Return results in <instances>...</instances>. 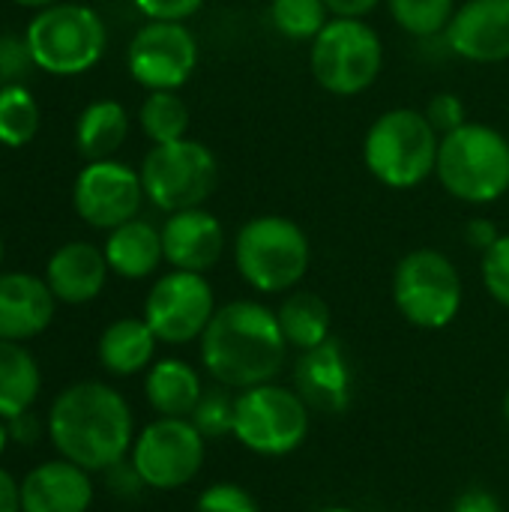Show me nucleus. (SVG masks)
I'll return each mask as SVG.
<instances>
[{
    "label": "nucleus",
    "instance_id": "nucleus-28",
    "mask_svg": "<svg viewBox=\"0 0 509 512\" xmlns=\"http://www.w3.org/2000/svg\"><path fill=\"white\" fill-rule=\"evenodd\" d=\"M39 132V105L24 84L0 87V144L24 147Z\"/></svg>",
    "mask_w": 509,
    "mask_h": 512
},
{
    "label": "nucleus",
    "instance_id": "nucleus-23",
    "mask_svg": "<svg viewBox=\"0 0 509 512\" xmlns=\"http://www.w3.org/2000/svg\"><path fill=\"white\" fill-rule=\"evenodd\" d=\"M204 387L198 372L183 360H159L150 366L144 381V396L159 417H192Z\"/></svg>",
    "mask_w": 509,
    "mask_h": 512
},
{
    "label": "nucleus",
    "instance_id": "nucleus-11",
    "mask_svg": "<svg viewBox=\"0 0 509 512\" xmlns=\"http://www.w3.org/2000/svg\"><path fill=\"white\" fill-rule=\"evenodd\" d=\"M129 459L147 489L171 492L198 477L204 465V435L186 417H159L138 432Z\"/></svg>",
    "mask_w": 509,
    "mask_h": 512
},
{
    "label": "nucleus",
    "instance_id": "nucleus-32",
    "mask_svg": "<svg viewBox=\"0 0 509 512\" xmlns=\"http://www.w3.org/2000/svg\"><path fill=\"white\" fill-rule=\"evenodd\" d=\"M36 66L27 36H0V87L24 84L30 69Z\"/></svg>",
    "mask_w": 509,
    "mask_h": 512
},
{
    "label": "nucleus",
    "instance_id": "nucleus-31",
    "mask_svg": "<svg viewBox=\"0 0 509 512\" xmlns=\"http://www.w3.org/2000/svg\"><path fill=\"white\" fill-rule=\"evenodd\" d=\"M234 414H237V396H231V387L219 384L201 393L189 420L204 435V441H216L234 435Z\"/></svg>",
    "mask_w": 509,
    "mask_h": 512
},
{
    "label": "nucleus",
    "instance_id": "nucleus-47",
    "mask_svg": "<svg viewBox=\"0 0 509 512\" xmlns=\"http://www.w3.org/2000/svg\"><path fill=\"white\" fill-rule=\"evenodd\" d=\"M0 261H3V240H0Z\"/></svg>",
    "mask_w": 509,
    "mask_h": 512
},
{
    "label": "nucleus",
    "instance_id": "nucleus-43",
    "mask_svg": "<svg viewBox=\"0 0 509 512\" xmlns=\"http://www.w3.org/2000/svg\"><path fill=\"white\" fill-rule=\"evenodd\" d=\"M15 3H21V6H36V9H45V6H51V3H60V0H15Z\"/></svg>",
    "mask_w": 509,
    "mask_h": 512
},
{
    "label": "nucleus",
    "instance_id": "nucleus-10",
    "mask_svg": "<svg viewBox=\"0 0 509 512\" xmlns=\"http://www.w3.org/2000/svg\"><path fill=\"white\" fill-rule=\"evenodd\" d=\"M312 408L297 390L258 384L240 390L234 414V438L258 456H288L309 435Z\"/></svg>",
    "mask_w": 509,
    "mask_h": 512
},
{
    "label": "nucleus",
    "instance_id": "nucleus-8",
    "mask_svg": "<svg viewBox=\"0 0 509 512\" xmlns=\"http://www.w3.org/2000/svg\"><path fill=\"white\" fill-rule=\"evenodd\" d=\"M141 183L144 195L171 216L201 207L213 195L219 183V162L213 150L195 138L153 144L141 162Z\"/></svg>",
    "mask_w": 509,
    "mask_h": 512
},
{
    "label": "nucleus",
    "instance_id": "nucleus-27",
    "mask_svg": "<svg viewBox=\"0 0 509 512\" xmlns=\"http://www.w3.org/2000/svg\"><path fill=\"white\" fill-rule=\"evenodd\" d=\"M138 123L153 144H171L189 132V108L174 90H150L141 102Z\"/></svg>",
    "mask_w": 509,
    "mask_h": 512
},
{
    "label": "nucleus",
    "instance_id": "nucleus-15",
    "mask_svg": "<svg viewBox=\"0 0 509 512\" xmlns=\"http://www.w3.org/2000/svg\"><path fill=\"white\" fill-rule=\"evenodd\" d=\"M444 39L462 60L504 63L509 60V0H465Z\"/></svg>",
    "mask_w": 509,
    "mask_h": 512
},
{
    "label": "nucleus",
    "instance_id": "nucleus-9",
    "mask_svg": "<svg viewBox=\"0 0 509 512\" xmlns=\"http://www.w3.org/2000/svg\"><path fill=\"white\" fill-rule=\"evenodd\" d=\"M393 300L402 318L420 330H444L462 309L456 264L438 249L408 252L393 273Z\"/></svg>",
    "mask_w": 509,
    "mask_h": 512
},
{
    "label": "nucleus",
    "instance_id": "nucleus-1",
    "mask_svg": "<svg viewBox=\"0 0 509 512\" xmlns=\"http://www.w3.org/2000/svg\"><path fill=\"white\" fill-rule=\"evenodd\" d=\"M45 432L60 459L102 474L126 459L135 444L129 402L102 381H78L57 393L48 408Z\"/></svg>",
    "mask_w": 509,
    "mask_h": 512
},
{
    "label": "nucleus",
    "instance_id": "nucleus-6",
    "mask_svg": "<svg viewBox=\"0 0 509 512\" xmlns=\"http://www.w3.org/2000/svg\"><path fill=\"white\" fill-rule=\"evenodd\" d=\"M33 60L48 75H81L105 54V21L81 3H51L27 24Z\"/></svg>",
    "mask_w": 509,
    "mask_h": 512
},
{
    "label": "nucleus",
    "instance_id": "nucleus-25",
    "mask_svg": "<svg viewBox=\"0 0 509 512\" xmlns=\"http://www.w3.org/2000/svg\"><path fill=\"white\" fill-rule=\"evenodd\" d=\"M126 135H129V114L114 99L90 102L75 126V144L87 162L111 159L123 147Z\"/></svg>",
    "mask_w": 509,
    "mask_h": 512
},
{
    "label": "nucleus",
    "instance_id": "nucleus-46",
    "mask_svg": "<svg viewBox=\"0 0 509 512\" xmlns=\"http://www.w3.org/2000/svg\"><path fill=\"white\" fill-rule=\"evenodd\" d=\"M504 414H507V423H509V393H507V399H504Z\"/></svg>",
    "mask_w": 509,
    "mask_h": 512
},
{
    "label": "nucleus",
    "instance_id": "nucleus-18",
    "mask_svg": "<svg viewBox=\"0 0 509 512\" xmlns=\"http://www.w3.org/2000/svg\"><path fill=\"white\" fill-rule=\"evenodd\" d=\"M57 297L33 273H0V339L30 342L54 321Z\"/></svg>",
    "mask_w": 509,
    "mask_h": 512
},
{
    "label": "nucleus",
    "instance_id": "nucleus-16",
    "mask_svg": "<svg viewBox=\"0 0 509 512\" xmlns=\"http://www.w3.org/2000/svg\"><path fill=\"white\" fill-rule=\"evenodd\" d=\"M294 390L312 411L321 414H342L354 396V375L351 363L336 339L321 342L318 348L300 351L294 369Z\"/></svg>",
    "mask_w": 509,
    "mask_h": 512
},
{
    "label": "nucleus",
    "instance_id": "nucleus-19",
    "mask_svg": "<svg viewBox=\"0 0 509 512\" xmlns=\"http://www.w3.org/2000/svg\"><path fill=\"white\" fill-rule=\"evenodd\" d=\"M93 504L90 471L54 459L21 480V512H87Z\"/></svg>",
    "mask_w": 509,
    "mask_h": 512
},
{
    "label": "nucleus",
    "instance_id": "nucleus-33",
    "mask_svg": "<svg viewBox=\"0 0 509 512\" xmlns=\"http://www.w3.org/2000/svg\"><path fill=\"white\" fill-rule=\"evenodd\" d=\"M483 282L486 291L509 309V234H501L498 243L483 252Z\"/></svg>",
    "mask_w": 509,
    "mask_h": 512
},
{
    "label": "nucleus",
    "instance_id": "nucleus-44",
    "mask_svg": "<svg viewBox=\"0 0 509 512\" xmlns=\"http://www.w3.org/2000/svg\"><path fill=\"white\" fill-rule=\"evenodd\" d=\"M6 444H9V432H6V420H0V456L6 450Z\"/></svg>",
    "mask_w": 509,
    "mask_h": 512
},
{
    "label": "nucleus",
    "instance_id": "nucleus-3",
    "mask_svg": "<svg viewBox=\"0 0 509 512\" xmlns=\"http://www.w3.org/2000/svg\"><path fill=\"white\" fill-rule=\"evenodd\" d=\"M441 135L423 111H384L366 132L363 162L369 174L390 189H414L435 174Z\"/></svg>",
    "mask_w": 509,
    "mask_h": 512
},
{
    "label": "nucleus",
    "instance_id": "nucleus-36",
    "mask_svg": "<svg viewBox=\"0 0 509 512\" xmlns=\"http://www.w3.org/2000/svg\"><path fill=\"white\" fill-rule=\"evenodd\" d=\"M102 480H105V489L114 498H120V501H138L141 492L147 489V483L141 480V474L132 465V459H120L111 468H105L102 471Z\"/></svg>",
    "mask_w": 509,
    "mask_h": 512
},
{
    "label": "nucleus",
    "instance_id": "nucleus-35",
    "mask_svg": "<svg viewBox=\"0 0 509 512\" xmlns=\"http://www.w3.org/2000/svg\"><path fill=\"white\" fill-rule=\"evenodd\" d=\"M423 114H426V120L435 126V132H438L441 138L450 135V132H456L459 126L468 123V117H465V102H462L456 93H438V96H432Z\"/></svg>",
    "mask_w": 509,
    "mask_h": 512
},
{
    "label": "nucleus",
    "instance_id": "nucleus-26",
    "mask_svg": "<svg viewBox=\"0 0 509 512\" xmlns=\"http://www.w3.org/2000/svg\"><path fill=\"white\" fill-rule=\"evenodd\" d=\"M276 318H279L288 348L309 351L330 339V324H333L330 306L318 294L297 291V294L285 297V303L276 309Z\"/></svg>",
    "mask_w": 509,
    "mask_h": 512
},
{
    "label": "nucleus",
    "instance_id": "nucleus-34",
    "mask_svg": "<svg viewBox=\"0 0 509 512\" xmlns=\"http://www.w3.org/2000/svg\"><path fill=\"white\" fill-rule=\"evenodd\" d=\"M195 512H258L255 498L237 483H216L201 492Z\"/></svg>",
    "mask_w": 509,
    "mask_h": 512
},
{
    "label": "nucleus",
    "instance_id": "nucleus-30",
    "mask_svg": "<svg viewBox=\"0 0 509 512\" xmlns=\"http://www.w3.org/2000/svg\"><path fill=\"white\" fill-rule=\"evenodd\" d=\"M387 6H390L393 21L417 39L447 33L459 9L456 0H387Z\"/></svg>",
    "mask_w": 509,
    "mask_h": 512
},
{
    "label": "nucleus",
    "instance_id": "nucleus-37",
    "mask_svg": "<svg viewBox=\"0 0 509 512\" xmlns=\"http://www.w3.org/2000/svg\"><path fill=\"white\" fill-rule=\"evenodd\" d=\"M132 3L150 21H186L204 6V0H132Z\"/></svg>",
    "mask_w": 509,
    "mask_h": 512
},
{
    "label": "nucleus",
    "instance_id": "nucleus-17",
    "mask_svg": "<svg viewBox=\"0 0 509 512\" xmlns=\"http://www.w3.org/2000/svg\"><path fill=\"white\" fill-rule=\"evenodd\" d=\"M162 252L174 270L207 273L225 252V228L204 207L171 213L162 225Z\"/></svg>",
    "mask_w": 509,
    "mask_h": 512
},
{
    "label": "nucleus",
    "instance_id": "nucleus-2",
    "mask_svg": "<svg viewBox=\"0 0 509 512\" xmlns=\"http://www.w3.org/2000/svg\"><path fill=\"white\" fill-rule=\"evenodd\" d=\"M285 357L288 342L276 312L255 300L219 306L201 336L204 369L231 390L270 384L282 372Z\"/></svg>",
    "mask_w": 509,
    "mask_h": 512
},
{
    "label": "nucleus",
    "instance_id": "nucleus-4",
    "mask_svg": "<svg viewBox=\"0 0 509 512\" xmlns=\"http://www.w3.org/2000/svg\"><path fill=\"white\" fill-rule=\"evenodd\" d=\"M435 174L465 204H492L509 192V141L492 126L465 123L441 138Z\"/></svg>",
    "mask_w": 509,
    "mask_h": 512
},
{
    "label": "nucleus",
    "instance_id": "nucleus-12",
    "mask_svg": "<svg viewBox=\"0 0 509 512\" xmlns=\"http://www.w3.org/2000/svg\"><path fill=\"white\" fill-rule=\"evenodd\" d=\"M216 315V297L204 273L171 270L147 294L144 321L159 342L186 345L204 336Z\"/></svg>",
    "mask_w": 509,
    "mask_h": 512
},
{
    "label": "nucleus",
    "instance_id": "nucleus-39",
    "mask_svg": "<svg viewBox=\"0 0 509 512\" xmlns=\"http://www.w3.org/2000/svg\"><path fill=\"white\" fill-rule=\"evenodd\" d=\"M498 237H501V231H498V225L492 222V219H471L468 222V228H465V240H468V246L471 249H477V252H489L495 243H498Z\"/></svg>",
    "mask_w": 509,
    "mask_h": 512
},
{
    "label": "nucleus",
    "instance_id": "nucleus-29",
    "mask_svg": "<svg viewBox=\"0 0 509 512\" xmlns=\"http://www.w3.org/2000/svg\"><path fill=\"white\" fill-rule=\"evenodd\" d=\"M270 24L291 42H312L330 24V9L324 0H270Z\"/></svg>",
    "mask_w": 509,
    "mask_h": 512
},
{
    "label": "nucleus",
    "instance_id": "nucleus-42",
    "mask_svg": "<svg viewBox=\"0 0 509 512\" xmlns=\"http://www.w3.org/2000/svg\"><path fill=\"white\" fill-rule=\"evenodd\" d=\"M0 512H21V483L0 468Z\"/></svg>",
    "mask_w": 509,
    "mask_h": 512
},
{
    "label": "nucleus",
    "instance_id": "nucleus-20",
    "mask_svg": "<svg viewBox=\"0 0 509 512\" xmlns=\"http://www.w3.org/2000/svg\"><path fill=\"white\" fill-rule=\"evenodd\" d=\"M108 261L105 252L96 249L93 243H63L45 267V282L57 303L66 306H84L96 300L105 288L108 279Z\"/></svg>",
    "mask_w": 509,
    "mask_h": 512
},
{
    "label": "nucleus",
    "instance_id": "nucleus-7",
    "mask_svg": "<svg viewBox=\"0 0 509 512\" xmlns=\"http://www.w3.org/2000/svg\"><path fill=\"white\" fill-rule=\"evenodd\" d=\"M315 81L333 96H357L384 69L381 36L363 18H330L309 51Z\"/></svg>",
    "mask_w": 509,
    "mask_h": 512
},
{
    "label": "nucleus",
    "instance_id": "nucleus-24",
    "mask_svg": "<svg viewBox=\"0 0 509 512\" xmlns=\"http://www.w3.org/2000/svg\"><path fill=\"white\" fill-rule=\"evenodd\" d=\"M42 390V372L24 342L0 339V420L30 411Z\"/></svg>",
    "mask_w": 509,
    "mask_h": 512
},
{
    "label": "nucleus",
    "instance_id": "nucleus-14",
    "mask_svg": "<svg viewBox=\"0 0 509 512\" xmlns=\"http://www.w3.org/2000/svg\"><path fill=\"white\" fill-rule=\"evenodd\" d=\"M144 198L147 195H144L141 171L114 159L87 162V168L78 174L75 189H72L75 213L87 225L102 228V231H111L135 219Z\"/></svg>",
    "mask_w": 509,
    "mask_h": 512
},
{
    "label": "nucleus",
    "instance_id": "nucleus-40",
    "mask_svg": "<svg viewBox=\"0 0 509 512\" xmlns=\"http://www.w3.org/2000/svg\"><path fill=\"white\" fill-rule=\"evenodd\" d=\"M453 512H504V507H501V501L492 492H486V489H468L456 501Z\"/></svg>",
    "mask_w": 509,
    "mask_h": 512
},
{
    "label": "nucleus",
    "instance_id": "nucleus-5",
    "mask_svg": "<svg viewBox=\"0 0 509 512\" xmlns=\"http://www.w3.org/2000/svg\"><path fill=\"white\" fill-rule=\"evenodd\" d=\"M234 264L258 294H282L300 285L312 264L303 228L285 216H255L234 237Z\"/></svg>",
    "mask_w": 509,
    "mask_h": 512
},
{
    "label": "nucleus",
    "instance_id": "nucleus-38",
    "mask_svg": "<svg viewBox=\"0 0 509 512\" xmlns=\"http://www.w3.org/2000/svg\"><path fill=\"white\" fill-rule=\"evenodd\" d=\"M6 432H9V444L30 447V444H36L42 438V423H39V417L30 408V411H24L18 417L6 420Z\"/></svg>",
    "mask_w": 509,
    "mask_h": 512
},
{
    "label": "nucleus",
    "instance_id": "nucleus-13",
    "mask_svg": "<svg viewBox=\"0 0 509 512\" xmlns=\"http://www.w3.org/2000/svg\"><path fill=\"white\" fill-rule=\"evenodd\" d=\"M126 66L147 90H177L198 66V39L183 21H150L132 36Z\"/></svg>",
    "mask_w": 509,
    "mask_h": 512
},
{
    "label": "nucleus",
    "instance_id": "nucleus-21",
    "mask_svg": "<svg viewBox=\"0 0 509 512\" xmlns=\"http://www.w3.org/2000/svg\"><path fill=\"white\" fill-rule=\"evenodd\" d=\"M102 252H105L111 273H117L123 279H147L165 261L162 231L138 216L111 228Z\"/></svg>",
    "mask_w": 509,
    "mask_h": 512
},
{
    "label": "nucleus",
    "instance_id": "nucleus-45",
    "mask_svg": "<svg viewBox=\"0 0 509 512\" xmlns=\"http://www.w3.org/2000/svg\"><path fill=\"white\" fill-rule=\"evenodd\" d=\"M321 512H357V510H348V507H327V510Z\"/></svg>",
    "mask_w": 509,
    "mask_h": 512
},
{
    "label": "nucleus",
    "instance_id": "nucleus-41",
    "mask_svg": "<svg viewBox=\"0 0 509 512\" xmlns=\"http://www.w3.org/2000/svg\"><path fill=\"white\" fill-rule=\"evenodd\" d=\"M333 18H366L381 0H324Z\"/></svg>",
    "mask_w": 509,
    "mask_h": 512
},
{
    "label": "nucleus",
    "instance_id": "nucleus-22",
    "mask_svg": "<svg viewBox=\"0 0 509 512\" xmlns=\"http://www.w3.org/2000/svg\"><path fill=\"white\" fill-rule=\"evenodd\" d=\"M156 333L144 318H120L99 336V363L114 378H129L144 372L156 354Z\"/></svg>",
    "mask_w": 509,
    "mask_h": 512
}]
</instances>
